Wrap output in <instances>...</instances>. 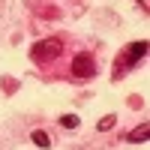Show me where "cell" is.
Segmentation results:
<instances>
[{
    "instance_id": "cell-1",
    "label": "cell",
    "mask_w": 150,
    "mask_h": 150,
    "mask_svg": "<svg viewBox=\"0 0 150 150\" xmlns=\"http://www.w3.org/2000/svg\"><path fill=\"white\" fill-rule=\"evenodd\" d=\"M60 51H63V42H60L57 36H48V39L33 42V48H30V60H36V63H48V60H54Z\"/></svg>"
},
{
    "instance_id": "cell-2",
    "label": "cell",
    "mask_w": 150,
    "mask_h": 150,
    "mask_svg": "<svg viewBox=\"0 0 150 150\" xmlns=\"http://www.w3.org/2000/svg\"><path fill=\"white\" fill-rule=\"evenodd\" d=\"M72 75L75 78H93L96 75V63L90 54H75L72 57Z\"/></svg>"
},
{
    "instance_id": "cell-3",
    "label": "cell",
    "mask_w": 150,
    "mask_h": 150,
    "mask_svg": "<svg viewBox=\"0 0 150 150\" xmlns=\"http://www.w3.org/2000/svg\"><path fill=\"white\" fill-rule=\"evenodd\" d=\"M144 51H147V42H135V45L129 48V51H126V54H123V57H120V69H123V66H126V63L132 66V63H135V60H141V57H144ZM120 69H117V72H120Z\"/></svg>"
},
{
    "instance_id": "cell-4",
    "label": "cell",
    "mask_w": 150,
    "mask_h": 150,
    "mask_svg": "<svg viewBox=\"0 0 150 150\" xmlns=\"http://www.w3.org/2000/svg\"><path fill=\"white\" fill-rule=\"evenodd\" d=\"M147 135H150L147 123H141V126H135V129L126 135V141H132V144H144V141H147Z\"/></svg>"
},
{
    "instance_id": "cell-5",
    "label": "cell",
    "mask_w": 150,
    "mask_h": 150,
    "mask_svg": "<svg viewBox=\"0 0 150 150\" xmlns=\"http://www.w3.org/2000/svg\"><path fill=\"white\" fill-rule=\"evenodd\" d=\"M30 138H33V144H36V147H42V150H48V147H51V138H48V135H45L42 129H36V132L30 135Z\"/></svg>"
},
{
    "instance_id": "cell-6",
    "label": "cell",
    "mask_w": 150,
    "mask_h": 150,
    "mask_svg": "<svg viewBox=\"0 0 150 150\" xmlns=\"http://www.w3.org/2000/svg\"><path fill=\"white\" fill-rule=\"evenodd\" d=\"M60 126H66V129H78L81 120L75 117V114H63V117H60Z\"/></svg>"
},
{
    "instance_id": "cell-7",
    "label": "cell",
    "mask_w": 150,
    "mask_h": 150,
    "mask_svg": "<svg viewBox=\"0 0 150 150\" xmlns=\"http://www.w3.org/2000/svg\"><path fill=\"white\" fill-rule=\"evenodd\" d=\"M114 123H117V117H114V114H108V117H102V120L96 123V129H99V132H108Z\"/></svg>"
},
{
    "instance_id": "cell-8",
    "label": "cell",
    "mask_w": 150,
    "mask_h": 150,
    "mask_svg": "<svg viewBox=\"0 0 150 150\" xmlns=\"http://www.w3.org/2000/svg\"><path fill=\"white\" fill-rule=\"evenodd\" d=\"M0 84H3V90H6V93H15V87H18V81H15V78H3Z\"/></svg>"
}]
</instances>
